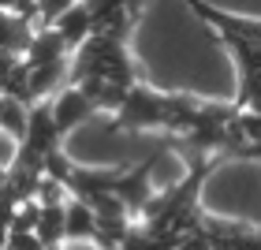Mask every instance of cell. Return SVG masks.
I'll list each match as a JSON object with an SVG mask.
<instances>
[{
    "mask_svg": "<svg viewBox=\"0 0 261 250\" xmlns=\"http://www.w3.org/2000/svg\"><path fill=\"white\" fill-rule=\"evenodd\" d=\"M175 93H161L149 86H135L112 120V131H168L172 127Z\"/></svg>",
    "mask_w": 261,
    "mask_h": 250,
    "instance_id": "cell-1",
    "label": "cell"
},
{
    "mask_svg": "<svg viewBox=\"0 0 261 250\" xmlns=\"http://www.w3.org/2000/svg\"><path fill=\"white\" fill-rule=\"evenodd\" d=\"M93 112H97V105H93L79 86H64V90L53 97V120H56V131H60V138L71 135V131H75L79 123H86Z\"/></svg>",
    "mask_w": 261,
    "mask_h": 250,
    "instance_id": "cell-2",
    "label": "cell"
},
{
    "mask_svg": "<svg viewBox=\"0 0 261 250\" xmlns=\"http://www.w3.org/2000/svg\"><path fill=\"white\" fill-rule=\"evenodd\" d=\"M53 30L64 38L67 45V53H79L82 45H86L93 38V15H90V8H86V0H79L75 8H67L60 19L53 22Z\"/></svg>",
    "mask_w": 261,
    "mask_h": 250,
    "instance_id": "cell-3",
    "label": "cell"
},
{
    "mask_svg": "<svg viewBox=\"0 0 261 250\" xmlns=\"http://www.w3.org/2000/svg\"><path fill=\"white\" fill-rule=\"evenodd\" d=\"M101 235V224H97V213L86 198H71L67 202V239H97Z\"/></svg>",
    "mask_w": 261,
    "mask_h": 250,
    "instance_id": "cell-4",
    "label": "cell"
},
{
    "mask_svg": "<svg viewBox=\"0 0 261 250\" xmlns=\"http://www.w3.org/2000/svg\"><path fill=\"white\" fill-rule=\"evenodd\" d=\"M27 127H30V105L11 97V93H0V131L8 138L22 142L27 138Z\"/></svg>",
    "mask_w": 261,
    "mask_h": 250,
    "instance_id": "cell-5",
    "label": "cell"
},
{
    "mask_svg": "<svg viewBox=\"0 0 261 250\" xmlns=\"http://www.w3.org/2000/svg\"><path fill=\"white\" fill-rule=\"evenodd\" d=\"M8 187V168H0V190Z\"/></svg>",
    "mask_w": 261,
    "mask_h": 250,
    "instance_id": "cell-6",
    "label": "cell"
}]
</instances>
